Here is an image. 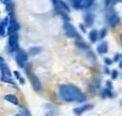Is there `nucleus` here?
Listing matches in <instances>:
<instances>
[{"mask_svg": "<svg viewBox=\"0 0 122 116\" xmlns=\"http://www.w3.org/2000/svg\"><path fill=\"white\" fill-rule=\"evenodd\" d=\"M107 32H108V29H107V28H102L99 31H97V35H98V39L99 40H102V39H104L105 37H106V35H107Z\"/></svg>", "mask_w": 122, "mask_h": 116, "instance_id": "17", "label": "nucleus"}, {"mask_svg": "<svg viewBox=\"0 0 122 116\" xmlns=\"http://www.w3.org/2000/svg\"><path fill=\"white\" fill-rule=\"evenodd\" d=\"M2 3H4V4H7V3H9V2H10V1H12V0H0Z\"/></svg>", "mask_w": 122, "mask_h": 116, "instance_id": "31", "label": "nucleus"}, {"mask_svg": "<svg viewBox=\"0 0 122 116\" xmlns=\"http://www.w3.org/2000/svg\"><path fill=\"white\" fill-rule=\"evenodd\" d=\"M94 0H81V10L88 9L93 4Z\"/></svg>", "mask_w": 122, "mask_h": 116, "instance_id": "16", "label": "nucleus"}, {"mask_svg": "<svg viewBox=\"0 0 122 116\" xmlns=\"http://www.w3.org/2000/svg\"><path fill=\"white\" fill-rule=\"evenodd\" d=\"M63 29L65 32V35L69 38H76V39H82L81 35L78 33L76 29L70 23V21H65L63 24Z\"/></svg>", "mask_w": 122, "mask_h": 116, "instance_id": "4", "label": "nucleus"}, {"mask_svg": "<svg viewBox=\"0 0 122 116\" xmlns=\"http://www.w3.org/2000/svg\"><path fill=\"white\" fill-rule=\"evenodd\" d=\"M104 71H105V73H107V74H110V72H111L110 69H109V68H107V67L104 68Z\"/></svg>", "mask_w": 122, "mask_h": 116, "instance_id": "29", "label": "nucleus"}, {"mask_svg": "<svg viewBox=\"0 0 122 116\" xmlns=\"http://www.w3.org/2000/svg\"><path fill=\"white\" fill-rule=\"evenodd\" d=\"M104 63H105L106 66H111L113 63V61H112V59H111L109 57H106V58H104Z\"/></svg>", "mask_w": 122, "mask_h": 116, "instance_id": "23", "label": "nucleus"}, {"mask_svg": "<svg viewBox=\"0 0 122 116\" xmlns=\"http://www.w3.org/2000/svg\"><path fill=\"white\" fill-rule=\"evenodd\" d=\"M104 3L106 7H109L110 5H112V0H104Z\"/></svg>", "mask_w": 122, "mask_h": 116, "instance_id": "27", "label": "nucleus"}, {"mask_svg": "<svg viewBox=\"0 0 122 116\" xmlns=\"http://www.w3.org/2000/svg\"><path fill=\"white\" fill-rule=\"evenodd\" d=\"M0 71H1V81L4 83H9L14 85V81L11 77V71L8 65L2 60L0 61Z\"/></svg>", "mask_w": 122, "mask_h": 116, "instance_id": "2", "label": "nucleus"}, {"mask_svg": "<svg viewBox=\"0 0 122 116\" xmlns=\"http://www.w3.org/2000/svg\"><path fill=\"white\" fill-rule=\"evenodd\" d=\"M75 45H76L79 48H82V49H88V48H89V45H88L86 42H84L82 39H77V40L75 41Z\"/></svg>", "mask_w": 122, "mask_h": 116, "instance_id": "14", "label": "nucleus"}, {"mask_svg": "<svg viewBox=\"0 0 122 116\" xmlns=\"http://www.w3.org/2000/svg\"><path fill=\"white\" fill-rule=\"evenodd\" d=\"M13 75H14V76H15V78L19 81V83H20V84H22V85H23V84H25V80H24V78L21 76V73H20L18 70H14V71H13Z\"/></svg>", "mask_w": 122, "mask_h": 116, "instance_id": "19", "label": "nucleus"}, {"mask_svg": "<svg viewBox=\"0 0 122 116\" xmlns=\"http://www.w3.org/2000/svg\"><path fill=\"white\" fill-rule=\"evenodd\" d=\"M92 108V105H90V104H84V105L78 106H76V107H73L72 111H73V113H74L75 115L80 116V115H82L84 112L89 111V110H91Z\"/></svg>", "mask_w": 122, "mask_h": 116, "instance_id": "7", "label": "nucleus"}, {"mask_svg": "<svg viewBox=\"0 0 122 116\" xmlns=\"http://www.w3.org/2000/svg\"><path fill=\"white\" fill-rule=\"evenodd\" d=\"M94 23V14L92 12H87L84 16V24L87 28H90Z\"/></svg>", "mask_w": 122, "mask_h": 116, "instance_id": "9", "label": "nucleus"}, {"mask_svg": "<svg viewBox=\"0 0 122 116\" xmlns=\"http://www.w3.org/2000/svg\"><path fill=\"white\" fill-rule=\"evenodd\" d=\"M121 58H122L121 54H120V53H116V54H114L112 61H113V62H119V61L121 60Z\"/></svg>", "mask_w": 122, "mask_h": 116, "instance_id": "24", "label": "nucleus"}, {"mask_svg": "<svg viewBox=\"0 0 122 116\" xmlns=\"http://www.w3.org/2000/svg\"><path fill=\"white\" fill-rule=\"evenodd\" d=\"M79 27H80V29H81V30H82L83 32H86V28L83 26V24H80Z\"/></svg>", "mask_w": 122, "mask_h": 116, "instance_id": "28", "label": "nucleus"}, {"mask_svg": "<svg viewBox=\"0 0 122 116\" xmlns=\"http://www.w3.org/2000/svg\"><path fill=\"white\" fill-rule=\"evenodd\" d=\"M120 2H121V0H112V5H113V4L115 5V4H117V3H120Z\"/></svg>", "mask_w": 122, "mask_h": 116, "instance_id": "30", "label": "nucleus"}, {"mask_svg": "<svg viewBox=\"0 0 122 116\" xmlns=\"http://www.w3.org/2000/svg\"><path fill=\"white\" fill-rule=\"evenodd\" d=\"M106 88L112 90V81H110V80L106 81Z\"/></svg>", "mask_w": 122, "mask_h": 116, "instance_id": "26", "label": "nucleus"}, {"mask_svg": "<svg viewBox=\"0 0 122 116\" xmlns=\"http://www.w3.org/2000/svg\"><path fill=\"white\" fill-rule=\"evenodd\" d=\"M96 50H97V52H98L99 54H105V53H107L108 50H109V45H108V43H107L106 41L101 42V43L97 46Z\"/></svg>", "mask_w": 122, "mask_h": 116, "instance_id": "10", "label": "nucleus"}, {"mask_svg": "<svg viewBox=\"0 0 122 116\" xmlns=\"http://www.w3.org/2000/svg\"><path fill=\"white\" fill-rule=\"evenodd\" d=\"M23 68L25 69L26 74L28 75V77H29V79H30V83H31L32 88H33L35 91H40V90L42 89V85H41V82H40L39 78H38L33 72H31L30 68L29 66H25Z\"/></svg>", "mask_w": 122, "mask_h": 116, "instance_id": "3", "label": "nucleus"}, {"mask_svg": "<svg viewBox=\"0 0 122 116\" xmlns=\"http://www.w3.org/2000/svg\"><path fill=\"white\" fill-rule=\"evenodd\" d=\"M101 96L103 98H112L113 96V93L112 91V89H108V88H104L102 91H101Z\"/></svg>", "mask_w": 122, "mask_h": 116, "instance_id": "15", "label": "nucleus"}, {"mask_svg": "<svg viewBox=\"0 0 122 116\" xmlns=\"http://www.w3.org/2000/svg\"><path fill=\"white\" fill-rule=\"evenodd\" d=\"M42 50V48H39V47H31L30 49H29V54H30V55H36V54H38V53H40V51Z\"/></svg>", "mask_w": 122, "mask_h": 116, "instance_id": "18", "label": "nucleus"}, {"mask_svg": "<svg viewBox=\"0 0 122 116\" xmlns=\"http://www.w3.org/2000/svg\"><path fill=\"white\" fill-rule=\"evenodd\" d=\"M118 74H119V73H118V70H117V69H112V70L110 72V75H111V77H112V80L117 79Z\"/></svg>", "mask_w": 122, "mask_h": 116, "instance_id": "21", "label": "nucleus"}, {"mask_svg": "<svg viewBox=\"0 0 122 116\" xmlns=\"http://www.w3.org/2000/svg\"><path fill=\"white\" fill-rule=\"evenodd\" d=\"M89 39L92 43H95L98 40V35H97V30L96 29H92L89 32Z\"/></svg>", "mask_w": 122, "mask_h": 116, "instance_id": "12", "label": "nucleus"}, {"mask_svg": "<svg viewBox=\"0 0 122 116\" xmlns=\"http://www.w3.org/2000/svg\"><path fill=\"white\" fill-rule=\"evenodd\" d=\"M2 60H3V58H2L1 56H0V61H2Z\"/></svg>", "mask_w": 122, "mask_h": 116, "instance_id": "32", "label": "nucleus"}, {"mask_svg": "<svg viewBox=\"0 0 122 116\" xmlns=\"http://www.w3.org/2000/svg\"><path fill=\"white\" fill-rule=\"evenodd\" d=\"M8 47H9V50L10 52H15L16 50H18V34H17V32H14V33L9 35Z\"/></svg>", "mask_w": 122, "mask_h": 116, "instance_id": "6", "label": "nucleus"}, {"mask_svg": "<svg viewBox=\"0 0 122 116\" xmlns=\"http://www.w3.org/2000/svg\"><path fill=\"white\" fill-rule=\"evenodd\" d=\"M88 57H89L91 60L92 59V61H95V60H96V57H95V55L93 54L92 51H89V52H88Z\"/></svg>", "mask_w": 122, "mask_h": 116, "instance_id": "25", "label": "nucleus"}, {"mask_svg": "<svg viewBox=\"0 0 122 116\" xmlns=\"http://www.w3.org/2000/svg\"><path fill=\"white\" fill-rule=\"evenodd\" d=\"M28 59H29V55H28L27 52L22 51V50H16L15 61H16V64L18 65L19 68H23L27 65Z\"/></svg>", "mask_w": 122, "mask_h": 116, "instance_id": "5", "label": "nucleus"}, {"mask_svg": "<svg viewBox=\"0 0 122 116\" xmlns=\"http://www.w3.org/2000/svg\"><path fill=\"white\" fill-rule=\"evenodd\" d=\"M71 3V6L75 10H81V0H70Z\"/></svg>", "mask_w": 122, "mask_h": 116, "instance_id": "20", "label": "nucleus"}, {"mask_svg": "<svg viewBox=\"0 0 122 116\" xmlns=\"http://www.w3.org/2000/svg\"><path fill=\"white\" fill-rule=\"evenodd\" d=\"M107 21H108L109 25H110L112 28H115V27H117V26L119 25V23H120V17H119L118 14H116V13L113 12V13H111V14L108 15Z\"/></svg>", "mask_w": 122, "mask_h": 116, "instance_id": "8", "label": "nucleus"}, {"mask_svg": "<svg viewBox=\"0 0 122 116\" xmlns=\"http://www.w3.org/2000/svg\"><path fill=\"white\" fill-rule=\"evenodd\" d=\"M17 116H30V112L26 106H21L19 108V112H18Z\"/></svg>", "mask_w": 122, "mask_h": 116, "instance_id": "13", "label": "nucleus"}, {"mask_svg": "<svg viewBox=\"0 0 122 116\" xmlns=\"http://www.w3.org/2000/svg\"><path fill=\"white\" fill-rule=\"evenodd\" d=\"M60 98L68 103H83L86 101V95L82 90L72 84H63L59 87Z\"/></svg>", "mask_w": 122, "mask_h": 116, "instance_id": "1", "label": "nucleus"}, {"mask_svg": "<svg viewBox=\"0 0 122 116\" xmlns=\"http://www.w3.org/2000/svg\"><path fill=\"white\" fill-rule=\"evenodd\" d=\"M6 34V27L0 22V36H4Z\"/></svg>", "mask_w": 122, "mask_h": 116, "instance_id": "22", "label": "nucleus"}, {"mask_svg": "<svg viewBox=\"0 0 122 116\" xmlns=\"http://www.w3.org/2000/svg\"><path fill=\"white\" fill-rule=\"evenodd\" d=\"M4 98H5L6 101L10 102V104H12V105H14V106H18V105H19V99H18V97H17L16 95H14V94H6Z\"/></svg>", "mask_w": 122, "mask_h": 116, "instance_id": "11", "label": "nucleus"}]
</instances>
